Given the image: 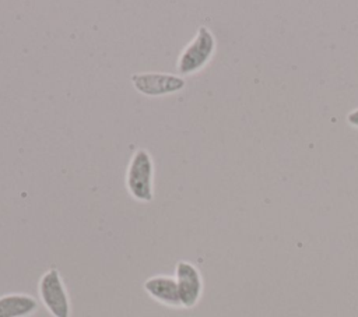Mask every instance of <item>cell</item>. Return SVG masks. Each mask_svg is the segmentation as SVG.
<instances>
[{"instance_id": "6da1fadb", "label": "cell", "mask_w": 358, "mask_h": 317, "mask_svg": "<svg viewBox=\"0 0 358 317\" xmlns=\"http://www.w3.org/2000/svg\"><path fill=\"white\" fill-rule=\"evenodd\" d=\"M215 46L214 34L207 27H199L194 38L185 46L178 59V73L190 75L200 71L211 60Z\"/></svg>"}, {"instance_id": "7a4b0ae2", "label": "cell", "mask_w": 358, "mask_h": 317, "mask_svg": "<svg viewBox=\"0 0 358 317\" xmlns=\"http://www.w3.org/2000/svg\"><path fill=\"white\" fill-rule=\"evenodd\" d=\"M152 158L145 149H137L127 166L126 187L130 196L138 201L148 202L152 200Z\"/></svg>"}, {"instance_id": "3957f363", "label": "cell", "mask_w": 358, "mask_h": 317, "mask_svg": "<svg viewBox=\"0 0 358 317\" xmlns=\"http://www.w3.org/2000/svg\"><path fill=\"white\" fill-rule=\"evenodd\" d=\"M43 306L53 317H70V302L62 277L56 268L48 270L38 285Z\"/></svg>"}, {"instance_id": "277c9868", "label": "cell", "mask_w": 358, "mask_h": 317, "mask_svg": "<svg viewBox=\"0 0 358 317\" xmlns=\"http://www.w3.org/2000/svg\"><path fill=\"white\" fill-rule=\"evenodd\" d=\"M134 88L148 96L173 94L185 88V80L180 75L168 73H137L131 75Z\"/></svg>"}, {"instance_id": "5b68a950", "label": "cell", "mask_w": 358, "mask_h": 317, "mask_svg": "<svg viewBox=\"0 0 358 317\" xmlns=\"http://www.w3.org/2000/svg\"><path fill=\"white\" fill-rule=\"evenodd\" d=\"M175 279L178 283L179 299L183 307H193L203 292V279L200 271L189 261H179L176 264Z\"/></svg>"}, {"instance_id": "8992f818", "label": "cell", "mask_w": 358, "mask_h": 317, "mask_svg": "<svg viewBox=\"0 0 358 317\" xmlns=\"http://www.w3.org/2000/svg\"><path fill=\"white\" fill-rule=\"evenodd\" d=\"M144 289L152 299H155L162 304L173 306V307L182 306L179 299L178 283L173 277H168V275L151 277L144 282Z\"/></svg>"}, {"instance_id": "52a82bcc", "label": "cell", "mask_w": 358, "mask_h": 317, "mask_svg": "<svg viewBox=\"0 0 358 317\" xmlns=\"http://www.w3.org/2000/svg\"><path fill=\"white\" fill-rule=\"evenodd\" d=\"M38 307V302L25 293L0 296V317H27Z\"/></svg>"}, {"instance_id": "ba28073f", "label": "cell", "mask_w": 358, "mask_h": 317, "mask_svg": "<svg viewBox=\"0 0 358 317\" xmlns=\"http://www.w3.org/2000/svg\"><path fill=\"white\" fill-rule=\"evenodd\" d=\"M345 120H347V123H348L350 126L358 128V108H355V109H352L351 112H348L347 116H345Z\"/></svg>"}]
</instances>
